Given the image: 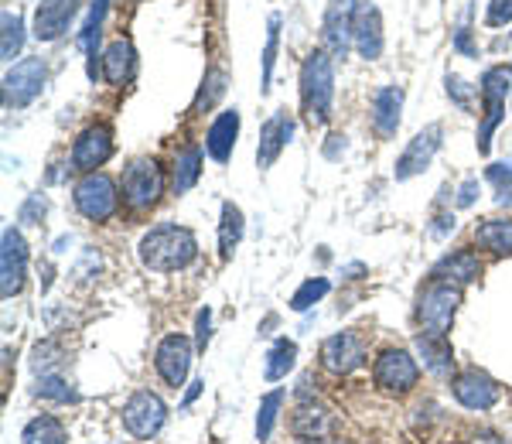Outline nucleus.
Instances as JSON below:
<instances>
[{"label":"nucleus","mask_w":512,"mask_h":444,"mask_svg":"<svg viewBox=\"0 0 512 444\" xmlns=\"http://www.w3.org/2000/svg\"><path fill=\"white\" fill-rule=\"evenodd\" d=\"M161 192H164V171L158 161L137 158L127 164V171H123V199H127L130 209L137 212L151 209L161 199Z\"/></svg>","instance_id":"nucleus-4"},{"label":"nucleus","mask_w":512,"mask_h":444,"mask_svg":"<svg viewBox=\"0 0 512 444\" xmlns=\"http://www.w3.org/2000/svg\"><path fill=\"white\" fill-rule=\"evenodd\" d=\"M45 76H48V65L41 59H24L14 65V69H7V76H4L7 110H21V106H28L35 100L41 93V86H45Z\"/></svg>","instance_id":"nucleus-10"},{"label":"nucleus","mask_w":512,"mask_h":444,"mask_svg":"<svg viewBox=\"0 0 512 444\" xmlns=\"http://www.w3.org/2000/svg\"><path fill=\"white\" fill-rule=\"evenodd\" d=\"M475 243L499 257H512V219H485L475 226Z\"/></svg>","instance_id":"nucleus-26"},{"label":"nucleus","mask_w":512,"mask_h":444,"mask_svg":"<svg viewBox=\"0 0 512 444\" xmlns=\"http://www.w3.org/2000/svg\"><path fill=\"white\" fill-rule=\"evenodd\" d=\"M366 363V342L355 332H338L321 345V366L335 376H345Z\"/></svg>","instance_id":"nucleus-12"},{"label":"nucleus","mask_w":512,"mask_h":444,"mask_svg":"<svg viewBox=\"0 0 512 444\" xmlns=\"http://www.w3.org/2000/svg\"><path fill=\"white\" fill-rule=\"evenodd\" d=\"M294 359H297V345L294 342H287V339L274 342V349L267 352V366H263V376H267L270 383L284 380V376L294 369Z\"/></svg>","instance_id":"nucleus-30"},{"label":"nucleus","mask_w":512,"mask_h":444,"mask_svg":"<svg viewBox=\"0 0 512 444\" xmlns=\"http://www.w3.org/2000/svg\"><path fill=\"white\" fill-rule=\"evenodd\" d=\"M239 240H243V212H239V205L226 202L222 205V222H219V257L222 260L233 257Z\"/></svg>","instance_id":"nucleus-28"},{"label":"nucleus","mask_w":512,"mask_h":444,"mask_svg":"<svg viewBox=\"0 0 512 444\" xmlns=\"http://www.w3.org/2000/svg\"><path fill=\"white\" fill-rule=\"evenodd\" d=\"M509 72H512V69H509Z\"/></svg>","instance_id":"nucleus-45"},{"label":"nucleus","mask_w":512,"mask_h":444,"mask_svg":"<svg viewBox=\"0 0 512 444\" xmlns=\"http://www.w3.org/2000/svg\"><path fill=\"white\" fill-rule=\"evenodd\" d=\"M489 178L495 182V188H499V202L502 205H512V161L509 164H492L489 168Z\"/></svg>","instance_id":"nucleus-37"},{"label":"nucleus","mask_w":512,"mask_h":444,"mask_svg":"<svg viewBox=\"0 0 512 444\" xmlns=\"http://www.w3.org/2000/svg\"><path fill=\"white\" fill-rule=\"evenodd\" d=\"M202 386H205V383H195V386H192V390H188V397H185V404H192V400L198 397V393H202Z\"/></svg>","instance_id":"nucleus-43"},{"label":"nucleus","mask_w":512,"mask_h":444,"mask_svg":"<svg viewBox=\"0 0 512 444\" xmlns=\"http://www.w3.org/2000/svg\"><path fill=\"white\" fill-rule=\"evenodd\" d=\"M441 123H431V127H424L420 134L410 141L407 151L400 154V161H396V182H407V178H414L420 175V171L427 168V164L434 161V154H437V147H441Z\"/></svg>","instance_id":"nucleus-15"},{"label":"nucleus","mask_w":512,"mask_h":444,"mask_svg":"<svg viewBox=\"0 0 512 444\" xmlns=\"http://www.w3.org/2000/svg\"><path fill=\"white\" fill-rule=\"evenodd\" d=\"M291 134H294V120L287 117L284 110L274 113L267 123H263V130H260V147H256V164H260L263 171L270 168L277 158H280V151L287 147V141H291Z\"/></svg>","instance_id":"nucleus-19"},{"label":"nucleus","mask_w":512,"mask_h":444,"mask_svg":"<svg viewBox=\"0 0 512 444\" xmlns=\"http://www.w3.org/2000/svg\"><path fill=\"white\" fill-rule=\"evenodd\" d=\"M458 304H461V287L451 284V281H441V277H434V281L420 291V301H417L420 332L448 335L454 315H458Z\"/></svg>","instance_id":"nucleus-3"},{"label":"nucleus","mask_w":512,"mask_h":444,"mask_svg":"<svg viewBox=\"0 0 512 444\" xmlns=\"http://www.w3.org/2000/svg\"><path fill=\"white\" fill-rule=\"evenodd\" d=\"M448 93L454 96V100H458L461 106H472V96H468V89H465V82H461L458 76H448Z\"/></svg>","instance_id":"nucleus-39"},{"label":"nucleus","mask_w":512,"mask_h":444,"mask_svg":"<svg viewBox=\"0 0 512 444\" xmlns=\"http://www.w3.org/2000/svg\"><path fill=\"white\" fill-rule=\"evenodd\" d=\"M328 291H332V284H328L325 277H315V281H304V284H301V291H297L294 298H291V308H294V311H308L311 304H318Z\"/></svg>","instance_id":"nucleus-34"},{"label":"nucleus","mask_w":512,"mask_h":444,"mask_svg":"<svg viewBox=\"0 0 512 444\" xmlns=\"http://www.w3.org/2000/svg\"><path fill=\"white\" fill-rule=\"evenodd\" d=\"M24 277H28V243L14 226L4 229V240H0V294L14 298L21 294Z\"/></svg>","instance_id":"nucleus-9"},{"label":"nucleus","mask_w":512,"mask_h":444,"mask_svg":"<svg viewBox=\"0 0 512 444\" xmlns=\"http://www.w3.org/2000/svg\"><path fill=\"white\" fill-rule=\"evenodd\" d=\"M154 366H158V376L168 386H185L188 369H192V342L185 335H168L158 352H154Z\"/></svg>","instance_id":"nucleus-14"},{"label":"nucleus","mask_w":512,"mask_h":444,"mask_svg":"<svg viewBox=\"0 0 512 444\" xmlns=\"http://www.w3.org/2000/svg\"><path fill=\"white\" fill-rule=\"evenodd\" d=\"M110 0H96L93 11H89V21L82 28V52L89 55V76L96 79V41H99V28H103V14Z\"/></svg>","instance_id":"nucleus-31"},{"label":"nucleus","mask_w":512,"mask_h":444,"mask_svg":"<svg viewBox=\"0 0 512 444\" xmlns=\"http://www.w3.org/2000/svg\"><path fill=\"white\" fill-rule=\"evenodd\" d=\"M140 263L154 274H175V270H185L188 263L195 260L198 253V240L192 229L185 226H158L140 240L137 246Z\"/></svg>","instance_id":"nucleus-1"},{"label":"nucleus","mask_w":512,"mask_h":444,"mask_svg":"<svg viewBox=\"0 0 512 444\" xmlns=\"http://www.w3.org/2000/svg\"><path fill=\"white\" fill-rule=\"evenodd\" d=\"M164 421H168V407H164V400L151 390H137L134 397L123 404V427L140 441H151L164 427Z\"/></svg>","instance_id":"nucleus-5"},{"label":"nucleus","mask_w":512,"mask_h":444,"mask_svg":"<svg viewBox=\"0 0 512 444\" xmlns=\"http://www.w3.org/2000/svg\"><path fill=\"white\" fill-rule=\"evenodd\" d=\"M110 154H113V130L96 123V127L79 134L76 147H72V164H76L79 171H96L99 164L110 161Z\"/></svg>","instance_id":"nucleus-16"},{"label":"nucleus","mask_w":512,"mask_h":444,"mask_svg":"<svg viewBox=\"0 0 512 444\" xmlns=\"http://www.w3.org/2000/svg\"><path fill=\"white\" fill-rule=\"evenodd\" d=\"M65 427L59 417L45 414V417H35L21 434V444H65Z\"/></svg>","instance_id":"nucleus-29"},{"label":"nucleus","mask_w":512,"mask_h":444,"mask_svg":"<svg viewBox=\"0 0 512 444\" xmlns=\"http://www.w3.org/2000/svg\"><path fill=\"white\" fill-rule=\"evenodd\" d=\"M332 96H335L332 55L311 52L301 69V103H304V117L315 123V127H321L328 120V113H332Z\"/></svg>","instance_id":"nucleus-2"},{"label":"nucleus","mask_w":512,"mask_h":444,"mask_svg":"<svg viewBox=\"0 0 512 444\" xmlns=\"http://www.w3.org/2000/svg\"><path fill=\"white\" fill-rule=\"evenodd\" d=\"M277 31H280V18H270V35H267V48H263V89H270V72H274L277 62Z\"/></svg>","instance_id":"nucleus-36"},{"label":"nucleus","mask_w":512,"mask_h":444,"mask_svg":"<svg viewBox=\"0 0 512 444\" xmlns=\"http://www.w3.org/2000/svg\"><path fill=\"white\" fill-rule=\"evenodd\" d=\"M509 82H512V72L506 69H489L482 76V100H485V123L478 130V151H489L492 144V134L495 127L506 117V96H509Z\"/></svg>","instance_id":"nucleus-8"},{"label":"nucleus","mask_w":512,"mask_h":444,"mask_svg":"<svg viewBox=\"0 0 512 444\" xmlns=\"http://www.w3.org/2000/svg\"><path fill=\"white\" fill-rule=\"evenodd\" d=\"M373 380H376L379 390L396 393V397H400V393H410L417 386L420 366L407 349H386V352H379V359L373 366Z\"/></svg>","instance_id":"nucleus-7"},{"label":"nucleus","mask_w":512,"mask_h":444,"mask_svg":"<svg viewBox=\"0 0 512 444\" xmlns=\"http://www.w3.org/2000/svg\"><path fill=\"white\" fill-rule=\"evenodd\" d=\"M134 65H137V55H134V45L130 41H113L110 48L103 52V76L110 86H123L130 76H134Z\"/></svg>","instance_id":"nucleus-24"},{"label":"nucleus","mask_w":512,"mask_h":444,"mask_svg":"<svg viewBox=\"0 0 512 444\" xmlns=\"http://www.w3.org/2000/svg\"><path fill=\"white\" fill-rule=\"evenodd\" d=\"M21 45H24V24L18 14L4 11V41H0V55L11 62L14 55L21 52Z\"/></svg>","instance_id":"nucleus-33"},{"label":"nucleus","mask_w":512,"mask_h":444,"mask_svg":"<svg viewBox=\"0 0 512 444\" xmlns=\"http://www.w3.org/2000/svg\"><path fill=\"white\" fill-rule=\"evenodd\" d=\"M38 397L45 400H59V404H69V400H76V393H72V386L62 380V376H41L38 386H35Z\"/></svg>","instance_id":"nucleus-35"},{"label":"nucleus","mask_w":512,"mask_h":444,"mask_svg":"<svg viewBox=\"0 0 512 444\" xmlns=\"http://www.w3.org/2000/svg\"><path fill=\"white\" fill-rule=\"evenodd\" d=\"M465 444H509V441L499 438V434H492V431H482V434H475V438H468Z\"/></svg>","instance_id":"nucleus-42"},{"label":"nucleus","mask_w":512,"mask_h":444,"mask_svg":"<svg viewBox=\"0 0 512 444\" xmlns=\"http://www.w3.org/2000/svg\"><path fill=\"white\" fill-rule=\"evenodd\" d=\"M209 328H212V311L205 308L202 315H198V349H205V345H209Z\"/></svg>","instance_id":"nucleus-40"},{"label":"nucleus","mask_w":512,"mask_h":444,"mask_svg":"<svg viewBox=\"0 0 512 444\" xmlns=\"http://www.w3.org/2000/svg\"><path fill=\"white\" fill-rule=\"evenodd\" d=\"M352 45L359 48L362 59H379V52H383V21L369 0H359V7H355Z\"/></svg>","instance_id":"nucleus-17"},{"label":"nucleus","mask_w":512,"mask_h":444,"mask_svg":"<svg viewBox=\"0 0 512 444\" xmlns=\"http://www.w3.org/2000/svg\"><path fill=\"white\" fill-rule=\"evenodd\" d=\"M198 175H202V147H198V144L181 147L178 158H175V178H171V185H175V195L188 192V188H195Z\"/></svg>","instance_id":"nucleus-27"},{"label":"nucleus","mask_w":512,"mask_h":444,"mask_svg":"<svg viewBox=\"0 0 512 444\" xmlns=\"http://www.w3.org/2000/svg\"><path fill=\"white\" fill-rule=\"evenodd\" d=\"M117 202H120L117 182L110 175H103V171H89L76 185V209L93 222L110 219L117 212Z\"/></svg>","instance_id":"nucleus-6"},{"label":"nucleus","mask_w":512,"mask_h":444,"mask_svg":"<svg viewBox=\"0 0 512 444\" xmlns=\"http://www.w3.org/2000/svg\"><path fill=\"white\" fill-rule=\"evenodd\" d=\"M400 110H403V89L400 86H383L373 96V123L379 137H393L400 130Z\"/></svg>","instance_id":"nucleus-21"},{"label":"nucleus","mask_w":512,"mask_h":444,"mask_svg":"<svg viewBox=\"0 0 512 444\" xmlns=\"http://www.w3.org/2000/svg\"><path fill=\"white\" fill-rule=\"evenodd\" d=\"M492 24V28H499V24L512 21V0H492L489 4V18H485Z\"/></svg>","instance_id":"nucleus-38"},{"label":"nucleus","mask_w":512,"mask_h":444,"mask_svg":"<svg viewBox=\"0 0 512 444\" xmlns=\"http://www.w3.org/2000/svg\"><path fill=\"white\" fill-rule=\"evenodd\" d=\"M475 192H478V182L472 178V182L461 185V195H458V205H472L475 202Z\"/></svg>","instance_id":"nucleus-41"},{"label":"nucleus","mask_w":512,"mask_h":444,"mask_svg":"<svg viewBox=\"0 0 512 444\" xmlns=\"http://www.w3.org/2000/svg\"><path fill=\"white\" fill-rule=\"evenodd\" d=\"M417 352H420V359H424L427 373H434V376H448L451 369H454V352H451L448 335L420 332V335H417Z\"/></svg>","instance_id":"nucleus-22"},{"label":"nucleus","mask_w":512,"mask_h":444,"mask_svg":"<svg viewBox=\"0 0 512 444\" xmlns=\"http://www.w3.org/2000/svg\"><path fill=\"white\" fill-rule=\"evenodd\" d=\"M359 0H328L325 7V24H321V35H325V48L335 59H345L352 48V21Z\"/></svg>","instance_id":"nucleus-11"},{"label":"nucleus","mask_w":512,"mask_h":444,"mask_svg":"<svg viewBox=\"0 0 512 444\" xmlns=\"http://www.w3.org/2000/svg\"><path fill=\"white\" fill-rule=\"evenodd\" d=\"M236 134H239V110H226L219 113V120L209 127V137H205V151L212 154V161L226 164L229 154L236 147Z\"/></svg>","instance_id":"nucleus-20"},{"label":"nucleus","mask_w":512,"mask_h":444,"mask_svg":"<svg viewBox=\"0 0 512 444\" xmlns=\"http://www.w3.org/2000/svg\"><path fill=\"white\" fill-rule=\"evenodd\" d=\"M451 386H454V400L468 410H489L502 397L499 383L489 373H482V369H465L461 376H454Z\"/></svg>","instance_id":"nucleus-13"},{"label":"nucleus","mask_w":512,"mask_h":444,"mask_svg":"<svg viewBox=\"0 0 512 444\" xmlns=\"http://www.w3.org/2000/svg\"><path fill=\"white\" fill-rule=\"evenodd\" d=\"M280 404H284V393H280V390H274V393H267V397H263L260 414H256V441H267V438H270Z\"/></svg>","instance_id":"nucleus-32"},{"label":"nucleus","mask_w":512,"mask_h":444,"mask_svg":"<svg viewBox=\"0 0 512 444\" xmlns=\"http://www.w3.org/2000/svg\"><path fill=\"white\" fill-rule=\"evenodd\" d=\"M291 431L297 434V438H304V441H321V438H328V434L335 431V421H332V414H328L325 407L304 404V407L294 410Z\"/></svg>","instance_id":"nucleus-23"},{"label":"nucleus","mask_w":512,"mask_h":444,"mask_svg":"<svg viewBox=\"0 0 512 444\" xmlns=\"http://www.w3.org/2000/svg\"><path fill=\"white\" fill-rule=\"evenodd\" d=\"M79 11V0H41L35 11V38L38 41H55L65 35V28L72 24Z\"/></svg>","instance_id":"nucleus-18"},{"label":"nucleus","mask_w":512,"mask_h":444,"mask_svg":"<svg viewBox=\"0 0 512 444\" xmlns=\"http://www.w3.org/2000/svg\"><path fill=\"white\" fill-rule=\"evenodd\" d=\"M311 444H315V441H311Z\"/></svg>","instance_id":"nucleus-44"},{"label":"nucleus","mask_w":512,"mask_h":444,"mask_svg":"<svg viewBox=\"0 0 512 444\" xmlns=\"http://www.w3.org/2000/svg\"><path fill=\"white\" fill-rule=\"evenodd\" d=\"M478 274H482V263L472 250H458L451 253V257H444L441 263L434 267V277H441V281H451V284H472L478 281Z\"/></svg>","instance_id":"nucleus-25"}]
</instances>
